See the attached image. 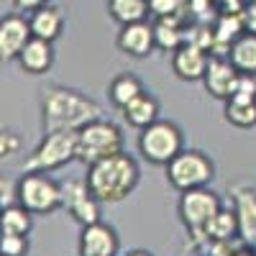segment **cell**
Masks as SVG:
<instances>
[{
  "instance_id": "6da1fadb",
  "label": "cell",
  "mask_w": 256,
  "mask_h": 256,
  "mask_svg": "<svg viewBox=\"0 0 256 256\" xmlns=\"http://www.w3.org/2000/svg\"><path fill=\"white\" fill-rule=\"evenodd\" d=\"M100 118V105L70 88H49L41 95V123L44 131H80Z\"/></svg>"
},
{
  "instance_id": "7a4b0ae2",
  "label": "cell",
  "mask_w": 256,
  "mask_h": 256,
  "mask_svg": "<svg viewBox=\"0 0 256 256\" xmlns=\"http://www.w3.org/2000/svg\"><path fill=\"white\" fill-rule=\"evenodd\" d=\"M141 169L131 154H113L90 166L88 184L100 202H120L138 187Z\"/></svg>"
},
{
  "instance_id": "3957f363",
  "label": "cell",
  "mask_w": 256,
  "mask_h": 256,
  "mask_svg": "<svg viewBox=\"0 0 256 256\" xmlns=\"http://www.w3.org/2000/svg\"><path fill=\"white\" fill-rule=\"evenodd\" d=\"M120 152H123V134L110 120L98 118L77 131V159L82 164L92 166Z\"/></svg>"
},
{
  "instance_id": "277c9868",
  "label": "cell",
  "mask_w": 256,
  "mask_h": 256,
  "mask_svg": "<svg viewBox=\"0 0 256 256\" xmlns=\"http://www.w3.org/2000/svg\"><path fill=\"white\" fill-rule=\"evenodd\" d=\"M220 198L208 187H198V190H187L180 195L177 202V216L182 220V226L187 228V233L195 244H205V226L212 220V216L220 210Z\"/></svg>"
},
{
  "instance_id": "5b68a950",
  "label": "cell",
  "mask_w": 256,
  "mask_h": 256,
  "mask_svg": "<svg viewBox=\"0 0 256 256\" xmlns=\"http://www.w3.org/2000/svg\"><path fill=\"white\" fill-rule=\"evenodd\" d=\"M216 177V164L212 159L198 148H182V152L166 164V180L174 190L187 192V190H198L208 187Z\"/></svg>"
},
{
  "instance_id": "8992f818",
  "label": "cell",
  "mask_w": 256,
  "mask_h": 256,
  "mask_svg": "<svg viewBox=\"0 0 256 256\" xmlns=\"http://www.w3.org/2000/svg\"><path fill=\"white\" fill-rule=\"evenodd\" d=\"M77 159V131H52L26 156L24 172H54Z\"/></svg>"
},
{
  "instance_id": "52a82bcc",
  "label": "cell",
  "mask_w": 256,
  "mask_h": 256,
  "mask_svg": "<svg viewBox=\"0 0 256 256\" xmlns=\"http://www.w3.org/2000/svg\"><path fill=\"white\" fill-rule=\"evenodd\" d=\"M182 131L172 120H156L152 126L141 128L138 136V152L146 162L166 166L180 152H182Z\"/></svg>"
},
{
  "instance_id": "ba28073f",
  "label": "cell",
  "mask_w": 256,
  "mask_h": 256,
  "mask_svg": "<svg viewBox=\"0 0 256 256\" xmlns=\"http://www.w3.org/2000/svg\"><path fill=\"white\" fill-rule=\"evenodd\" d=\"M18 202L34 216H49L62 208V184L49 172H24L18 180Z\"/></svg>"
},
{
  "instance_id": "9c48e42d",
  "label": "cell",
  "mask_w": 256,
  "mask_h": 256,
  "mask_svg": "<svg viewBox=\"0 0 256 256\" xmlns=\"http://www.w3.org/2000/svg\"><path fill=\"white\" fill-rule=\"evenodd\" d=\"M100 200L92 195L88 180H70L62 184V208L72 212V218L82 226H92L100 220Z\"/></svg>"
},
{
  "instance_id": "30bf717a",
  "label": "cell",
  "mask_w": 256,
  "mask_h": 256,
  "mask_svg": "<svg viewBox=\"0 0 256 256\" xmlns=\"http://www.w3.org/2000/svg\"><path fill=\"white\" fill-rule=\"evenodd\" d=\"M233 192V210L238 216V241L246 251L256 254V190L248 184H236Z\"/></svg>"
},
{
  "instance_id": "8fae6325",
  "label": "cell",
  "mask_w": 256,
  "mask_h": 256,
  "mask_svg": "<svg viewBox=\"0 0 256 256\" xmlns=\"http://www.w3.org/2000/svg\"><path fill=\"white\" fill-rule=\"evenodd\" d=\"M116 46L134 56V59H144L156 49V36H154V26L146 20H136V24H126L120 26L118 36H116Z\"/></svg>"
},
{
  "instance_id": "7c38bea8",
  "label": "cell",
  "mask_w": 256,
  "mask_h": 256,
  "mask_svg": "<svg viewBox=\"0 0 256 256\" xmlns=\"http://www.w3.org/2000/svg\"><path fill=\"white\" fill-rule=\"evenodd\" d=\"M238 77H241V72L233 67L230 59H226V56H212L210 64H208V72H205L202 82H205V90H208L212 98L228 100V98H233V92H236Z\"/></svg>"
},
{
  "instance_id": "4fadbf2b",
  "label": "cell",
  "mask_w": 256,
  "mask_h": 256,
  "mask_svg": "<svg viewBox=\"0 0 256 256\" xmlns=\"http://www.w3.org/2000/svg\"><path fill=\"white\" fill-rule=\"evenodd\" d=\"M118 233L108 223L82 226L80 233V256H116L118 254Z\"/></svg>"
},
{
  "instance_id": "5bb4252c",
  "label": "cell",
  "mask_w": 256,
  "mask_h": 256,
  "mask_svg": "<svg viewBox=\"0 0 256 256\" xmlns=\"http://www.w3.org/2000/svg\"><path fill=\"white\" fill-rule=\"evenodd\" d=\"M34 38L31 31V20L20 18V16H6L0 20V54L3 59H18V54L24 52V46Z\"/></svg>"
},
{
  "instance_id": "9a60e30c",
  "label": "cell",
  "mask_w": 256,
  "mask_h": 256,
  "mask_svg": "<svg viewBox=\"0 0 256 256\" xmlns=\"http://www.w3.org/2000/svg\"><path fill=\"white\" fill-rule=\"evenodd\" d=\"M208 64H210L208 52L202 46H198V44H190V41H184V44L174 52V56H172V70L184 82L202 80L205 72H208Z\"/></svg>"
},
{
  "instance_id": "2e32d148",
  "label": "cell",
  "mask_w": 256,
  "mask_h": 256,
  "mask_svg": "<svg viewBox=\"0 0 256 256\" xmlns=\"http://www.w3.org/2000/svg\"><path fill=\"white\" fill-rule=\"evenodd\" d=\"M16 62L20 64V70H24L26 74H44V72H49V70H52V64H54L52 41L34 36L28 44L24 46V52L18 54Z\"/></svg>"
},
{
  "instance_id": "e0dca14e",
  "label": "cell",
  "mask_w": 256,
  "mask_h": 256,
  "mask_svg": "<svg viewBox=\"0 0 256 256\" xmlns=\"http://www.w3.org/2000/svg\"><path fill=\"white\" fill-rule=\"evenodd\" d=\"M31 31H34V36L46 38V41L54 44V41L62 36V31H64V13L56 6H44V8L34 10V16H31Z\"/></svg>"
},
{
  "instance_id": "ac0fdd59",
  "label": "cell",
  "mask_w": 256,
  "mask_h": 256,
  "mask_svg": "<svg viewBox=\"0 0 256 256\" xmlns=\"http://www.w3.org/2000/svg\"><path fill=\"white\" fill-rule=\"evenodd\" d=\"M120 110H123V118L128 120V126H134V128H146L159 120V102L148 92H141L136 100H131Z\"/></svg>"
},
{
  "instance_id": "d6986e66",
  "label": "cell",
  "mask_w": 256,
  "mask_h": 256,
  "mask_svg": "<svg viewBox=\"0 0 256 256\" xmlns=\"http://www.w3.org/2000/svg\"><path fill=\"white\" fill-rule=\"evenodd\" d=\"M238 238V216L236 210L220 208L212 220L205 226V244H220V241H233Z\"/></svg>"
},
{
  "instance_id": "ffe728a7",
  "label": "cell",
  "mask_w": 256,
  "mask_h": 256,
  "mask_svg": "<svg viewBox=\"0 0 256 256\" xmlns=\"http://www.w3.org/2000/svg\"><path fill=\"white\" fill-rule=\"evenodd\" d=\"M228 59L244 74H256V34H241L228 49Z\"/></svg>"
},
{
  "instance_id": "44dd1931",
  "label": "cell",
  "mask_w": 256,
  "mask_h": 256,
  "mask_svg": "<svg viewBox=\"0 0 256 256\" xmlns=\"http://www.w3.org/2000/svg\"><path fill=\"white\" fill-rule=\"evenodd\" d=\"M141 92H146L144 84H141V80H138L136 74H131V72L118 74V77L108 84V98H110V102L116 105V108H126V105L131 102V100H136Z\"/></svg>"
},
{
  "instance_id": "7402d4cb",
  "label": "cell",
  "mask_w": 256,
  "mask_h": 256,
  "mask_svg": "<svg viewBox=\"0 0 256 256\" xmlns=\"http://www.w3.org/2000/svg\"><path fill=\"white\" fill-rule=\"evenodd\" d=\"M226 120L236 128L256 126V98H241V95L228 98L226 100Z\"/></svg>"
},
{
  "instance_id": "603a6c76",
  "label": "cell",
  "mask_w": 256,
  "mask_h": 256,
  "mask_svg": "<svg viewBox=\"0 0 256 256\" xmlns=\"http://www.w3.org/2000/svg\"><path fill=\"white\" fill-rule=\"evenodd\" d=\"M154 36H156V49L164 52H177L184 44V34L177 16H164L154 24Z\"/></svg>"
},
{
  "instance_id": "cb8c5ba5",
  "label": "cell",
  "mask_w": 256,
  "mask_h": 256,
  "mask_svg": "<svg viewBox=\"0 0 256 256\" xmlns=\"http://www.w3.org/2000/svg\"><path fill=\"white\" fill-rule=\"evenodd\" d=\"M148 0H108V13L113 20H118L120 26L136 24V20H146Z\"/></svg>"
},
{
  "instance_id": "d4e9b609",
  "label": "cell",
  "mask_w": 256,
  "mask_h": 256,
  "mask_svg": "<svg viewBox=\"0 0 256 256\" xmlns=\"http://www.w3.org/2000/svg\"><path fill=\"white\" fill-rule=\"evenodd\" d=\"M31 216L34 212L26 210L24 205H10V208H3V233H20V236H28L31 230Z\"/></svg>"
},
{
  "instance_id": "484cf974",
  "label": "cell",
  "mask_w": 256,
  "mask_h": 256,
  "mask_svg": "<svg viewBox=\"0 0 256 256\" xmlns=\"http://www.w3.org/2000/svg\"><path fill=\"white\" fill-rule=\"evenodd\" d=\"M0 254L3 256H26L28 254V236H20V233H3Z\"/></svg>"
},
{
  "instance_id": "4316f807",
  "label": "cell",
  "mask_w": 256,
  "mask_h": 256,
  "mask_svg": "<svg viewBox=\"0 0 256 256\" xmlns=\"http://www.w3.org/2000/svg\"><path fill=\"white\" fill-rule=\"evenodd\" d=\"M18 152H20V138H18V134H13V131H3V134H0V156L10 159V156L18 154Z\"/></svg>"
},
{
  "instance_id": "83f0119b",
  "label": "cell",
  "mask_w": 256,
  "mask_h": 256,
  "mask_svg": "<svg viewBox=\"0 0 256 256\" xmlns=\"http://www.w3.org/2000/svg\"><path fill=\"white\" fill-rule=\"evenodd\" d=\"M180 6H182V0H148V8H152V13H156L159 18L177 16Z\"/></svg>"
},
{
  "instance_id": "f1b7e54d",
  "label": "cell",
  "mask_w": 256,
  "mask_h": 256,
  "mask_svg": "<svg viewBox=\"0 0 256 256\" xmlns=\"http://www.w3.org/2000/svg\"><path fill=\"white\" fill-rule=\"evenodd\" d=\"M16 200H18V184L13 180L3 177L0 180V205L10 208V205H16Z\"/></svg>"
},
{
  "instance_id": "f546056e",
  "label": "cell",
  "mask_w": 256,
  "mask_h": 256,
  "mask_svg": "<svg viewBox=\"0 0 256 256\" xmlns=\"http://www.w3.org/2000/svg\"><path fill=\"white\" fill-rule=\"evenodd\" d=\"M233 95H241V98H256V74H244L238 77V84H236V92Z\"/></svg>"
},
{
  "instance_id": "4dcf8cb0",
  "label": "cell",
  "mask_w": 256,
  "mask_h": 256,
  "mask_svg": "<svg viewBox=\"0 0 256 256\" xmlns=\"http://www.w3.org/2000/svg\"><path fill=\"white\" fill-rule=\"evenodd\" d=\"M244 24H246V31H251V34H256V3H246V8H244Z\"/></svg>"
},
{
  "instance_id": "1f68e13d",
  "label": "cell",
  "mask_w": 256,
  "mask_h": 256,
  "mask_svg": "<svg viewBox=\"0 0 256 256\" xmlns=\"http://www.w3.org/2000/svg\"><path fill=\"white\" fill-rule=\"evenodd\" d=\"M44 6H49V0H13L16 10H38Z\"/></svg>"
},
{
  "instance_id": "d6a6232c",
  "label": "cell",
  "mask_w": 256,
  "mask_h": 256,
  "mask_svg": "<svg viewBox=\"0 0 256 256\" xmlns=\"http://www.w3.org/2000/svg\"><path fill=\"white\" fill-rule=\"evenodd\" d=\"M128 256H152V254H148V251H131Z\"/></svg>"
},
{
  "instance_id": "836d02e7",
  "label": "cell",
  "mask_w": 256,
  "mask_h": 256,
  "mask_svg": "<svg viewBox=\"0 0 256 256\" xmlns=\"http://www.w3.org/2000/svg\"><path fill=\"white\" fill-rule=\"evenodd\" d=\"M246 3H256V0H246Z\"/></svg>"
}]
</instances>
